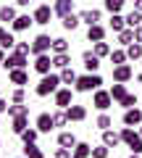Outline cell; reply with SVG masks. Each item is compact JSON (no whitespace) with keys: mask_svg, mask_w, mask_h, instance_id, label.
<instances>
[{"mask_svg":"<svg viewBox=\"0 0 142 158\" xmlns=\"http://www.w3.org/2000/svg\"><path fill=\"white\" fill-rule=\"evenodd\" d=\"M63 82H61V74H45V77L40 79V85L34 87V92H37V98H47V95H55L58 92V87H61Z\"/></svg>","mask_w":142,"mask_h":158,"instance_id":"6da1fadb","label":"cell"},{"mask_svg":"<svg viewBox=\"0 0 142 158\" xmlns=\"http://www.w3.org/2000/svg\"><path fill=\"white\" fill-rule=\"evenodd\" d=\"M121 142H124L132 153L142 156V135H140V129H134V127H124V129H121Z\"/></svg>","mask_w":142,"mask_h":158,"instance_id":"7a4b0ae2","label":"cell"},{"mask_svg":"<svg viewBox=\"0 0 142 158\" xmlns=\"http://www.w3.org/2000/svg\"><path fill=\"white\" fill-rule=\"evenodd\" d=\"M100 85H103V79H100V74H82L79 79H76V85H74V90L76 92H95V90H100Z\"/></svg>","mask_w":142,"mask_h":158,"instance_id":"3957f363","label":"cell"},{"mask_svg":"<svg viewBox=\"0 0 142 158\" xmlns=\"http://www.w3.org/2000/svg\"><path fill=\"white\" fill-rule=\"evenodd\" d=\"M26 63H29V56H21V53H8L6 56V61H3V69L6 71H13V69H26Z\"/></svg>","mask_w":142,"mask_h":158,"instance_id":"277c9868","label":"cell"},{"mask_svg":"<svg viewBox=\"0 0 142 158\" xmlns=\"http://www.w3.org/2000/svg\"><path fill=\"white\" fill-rule=\"evenodd\" d=\"M53 48V37L50 34H37L32 40V56H42V53H50Z\"/></svg>","mask_w":142,"mask_h":158,"instance_id":"5b68a950","label":"cell"},{"mask_svg":"<svg viewBox=\"0 0 142 158\" xmlns=\"http://www.w3.org/2000/svg\"><path fill=\"white\" fill-rule=\"evenodd\" d=\"M74 92H76V90H71V87H58V92L53 95L55 106H58V108H63V111H66L68 106H74Z\"/></svg>","mask_w":142,"mask_h":158,"instance_id":"8992f818","label":"cell"},{"mask_svg":"<svg viewBox=\"0 0 142 158\" xmlns=\"http://www.w3.org/2000/svg\"><path fill=\"white\" fill-rule=\"evenodd\" d=\"M113 103L116 100L111 98V90H95V95H92V106H95L97 111H108Z\"/></svg>","mask_w":142,"mask_h":158,"instance_id":"52a82bcc","label":"cell"},{"mask_svg":"<svg viewBox=\"0 0 142 158\" xmlns=\"http://www.w3.org/2000/svg\"><path fill=\"white\" fill-rule=\"evenodd\" d=\"M34 127L40 129V135H50L53 129H55V121H53V113H40V116L34 118Z\"/></svg>","mask_w":142,"mask_h":158,"instance_id":"ba28073f","label":"cell"},{"mask_svg":"<svg viewBox=\"0 0 142 158\" xmlns=\"http://www.w3.org/2000/svg\"><path fill=\"white\" fill-rule=\"evenodd\" d=\"M50 69H53V56H50V53H42V56H34V71L40 74V77L50 74Z\"/></svg>","mask_w":142,"mask_h":158,"instance_id":"9c48e42d","label":"cell"},{"mask_svg":"<svg viewBox=\"0 0 142 158\" xmlns=\"http://www.w3.org/2000/svg\"><path fill=\"white\" fill-rule=\"evenodd\" d=\"M53 13H55V11H53L50 6H37V8H34V13H32V16H34V24H40V27L50 24Z\"/></svg>","mask_w":142,"mask_h":158,"instance_id":"30bf717a","label":"cell"},{"mask_svg":"<svg viewBox=\"0 0 142 158\" xmlns=\"http://www.w3.org/2000/svg\"><path fill=\"white\" fill-rule=\"evenodd\" d=\"M121 121H124V127H140L142 124V108H137V106L134 108H126Z\"/></svg>","mask_w":142,"mask_h":158,"instance_id":"8fae6325","label":"cell"},{"mask_svg":"<svg viewBox=\"0 0 142 158\" xmlns=\"http://www.w3.org/2000/svg\"><path fill=\"white\" fill-rule=\"evenodd\" d=\"M134 77V71H132L129 63H121V66H113V82H129V79Z\"/></svg>","mask_w":142,"mask_h":158,"instance_id":"7c38bea8","label":"cell"},{"mask_svg":"<svg viewBox=\"0 0 142 158\" xmlns=\"http://www.w3.org/2000/svg\"><path fill=\"white\" fill-rule=\"evenodd\" d=\"M82 61H84V69L90 74H97V69H100V58L95 56V50H84V53H82Z\"/></svg>","mask_w":142,"mask_h":158,"instance_id":"4fadbf2b","label":"cell"},{"mask_svg":"<svg viewBox=\"0 0 142 158\" xmlns=\"http://www.w3.org/2000/svg\"><path fill=\"white\" fill-rule=\"evenodd\" d=\"M8 82H11V85H16V87L29 85V74H26V69H13V71H8Z\"/></svg>","mask_w":142,"mask_h":158,"instance_id":"5bb4252c","label":"cell"},{"mask_svg":"<svg viewBox=\"0 0 142 158\" xmlns=\"http://www.w3.org/2000/svg\"><path fill=\"white\" fill-rule=\"evenodd\" d=\"M32 24H34V16H29V13H18L16 21L11 24V29H13V32H26Z\"/></svg>","mask_w":142,"mask_h":158,"instance_id":"9a60e30c","label":"cell"},{"mask_svg":"<svg viewBox=\"0 0 142 158\" xmlns=\"http://www.w3.org/2000/svg\"><path fill=\"white\" fill-rule=\"evenodd\" d=\"M79 19L87 24V27H92V24H100L103 21V11H97V8H87V11L79 13Z\"/></svg>","mask_w":142,"mask_h":158,"instance_id":"2e32d148","label":"cell"},{"mask_svg":"<svg viewBox=\"0 0 142 158\" xmlns=\"http://www.w3.org/2000/svg\"><path fill=\"white\" fill-rule=\"evenodd\" d=\"M53 11H55V16H68V13H74V0H55L53 3Z\"/></svg>","mask_w":142,"mask_h":158,"instance_id":"e0dca14e","label":"cell"},{"mask_svg":"<svg viewBox=\"0 0 142 158\" xmlns=\"http://www.w3.org/2000/svg\"><path fill=\"white\" fill-rule=\"evenodd\" d=\"M87 40H90V42H103V40H105V27H103V24L87 27Z\"/></svg>","mask_w":142,"mask_h":158,"instance_id":"ac0fdd59","label":"cell"},{"mask_svg":"<svg viewBox=\"0 0 142 158\" xmlns=\"http://www.w3.org/2000/svg\"><path fill=\"white\" fill-rule=\"evenodd\" d=\"M66 116H68V121H84V118H87V108L74 103V106L66 108Z\"/></svg>","mask_w":142,"mask_h":158,"instance_id":"d6986e66","label":"cell"},{"mask_svg":"<svg viewBox=\"0 0 142 158\" xmlns=\"http://www.w3.org/2000/svg\"><path fill=\"white\" fill-rule=\"evenodd\" d=\"M11 129H13V135H21L24 129H29V113L13 116V118H11Z\"/></svg>","mask_w":142,"mask_h":158,"instance_id":"ffe728a7","label":"cell"},{"mask_svg":"<svg viewBox=\"0 0 142 158\" xmlns=\"http://www.w3.org/2000/svg\"><path fill=\"white\" fill-rule=\"evenodd\" d=\"M103 145H108V148H119V145H121V132L105 129V132H103Z\"/></svg>","mask_w":142,"mask_h":158,"instance_id":"44dd1931","label":"cell"},{"mask_svg":"<svg viewBox=\"0 0 142 158\" xmlns=\"http://www.w3.org/2000/svg\"><path fill=\"white\" fill-rule=\"evenodd\" d=\"M92 156V145L90 142H76L74 150H71V158H90Z\"/></svg>","mask_w":142,"mask_h":158,"instance_id":"7402d4cb","label":"cell"},{"mask_svg":"<svg viewBox=\"0 0 142 158\" xmlns=\"http://www.w3.org/2000/svg\"><path fill=\"white\" fill-rule=\"evenodd\" d=\"M76 135L74 132H61V135H58V145L61 148H68V150H74V145H76Z\"/></svg>","mask_w":142,"mask_h":158,"instance_id":"603a6c76","label":"cell"},{"mask_svg":"<svg viewBox=\"0 0 142 158\" xmlns=\"http://www.w3.org/2000/svg\"><path fill=\"white\" fill-rule=\"evenodd\" d=\"M108 27L113 29L116 34H119V32H124V29H126V19L121 16V13H111V19H108Z\"/></svg>","mask_w":142,"mask_h":158,"instance_id":"cb8c5ba5","label":"cell"},{"mask_svg":"<svg viewBox=\"0 0 142 158\" xmlns=\"http://www.w3.org/2000/svg\"><path fill=\"white\" fill-rule=\"evenodd\" d=\"M61 24H63V29H66V32H74V29L82 24V19H79V13H68V16L61 19Z\"/></svg>","mask_w":142,"mask_h":158,"instance_id":"d4e9b609","label":"cell"},{"mask_svg":"<svg viewBox=\"0 0 142 158\" xmlns=\"http://www.w3.org/2000/svg\"><path fill=\"white\" fill-rule=\"evenodd\" d=\"M16 16H18V13H16L13 6H3V8H0V24H13Z\"/></svg>","mask_w":142,"mask_h":158,"instance_id":"484cf974","label":"cell"},{"mask_svg":"<svg viewBox=\"0 0 142 158\" xmlns=\"http://www.w3.org/2000/svg\"><path fill=\"white\" fill-rule=\"evenodd\" d=\"M95 127H97L100 132H105V129H111V127H113V118H111L105 111H100V116L95 118Z\"/></svg>","mask_w":142,"mask_h":158,"instance_id":"4316f807","label":"cell"},{"mask_svg":"<svg viewBox=\"0 0 142 158\" xmlns=\"http://www.w3.org/2000/svg\"><path fill=\"white\" fill-rule=\"evenodd\" d=\"M76 79H79V77H76V71L71 66L61 69V82H63V85H76Z\"/></svg>","mask_w":142,"mask_h":158,"instance_id":"83f0119b","label":"cell"},{"mask_svg":"<svg viewBox=\"0 0 142 158\" xmlns=\"http://www.w3.org/2000/svg\"><path fill=\"white\" fill-rule=\"evenodd\" d=\"M66 66H71V56H68V53L53 56V69H66Z\"/></svg>","mask_w":142,"mask_h":158,"instance_id":"f1b7e54d","label":"cell"},{"mask_svg":"<svg viewBox=\"0 0 142 158\" xmlns=\"http://www.w3.org/2000/svg\"><path fill=\"white\" fill-rule=\"evenodd\" d=\"M126 56H129V61H142V45L140 42L126 45Z\"/></svg>","mask_w":142,"mask_h":158,"instance_id":"f546056e","label":"cell"},{"mask_svg":"<svg viewBox=\"0 0 142 158\" xmlns=\"http://www.w3.org/2000/svg\"><path fill=\"white\" fill-rule=\"evenodd\" d=\"M124 19H126V27H129V29H137V27L142 24V13H140V11H129Z\"/></svg>","mask_w":142,"mask_h":158,"instance_id":"4dcf8cb0","label":"cell"},{"mask_svg":"<svg viewBox=\"0 0 142 158\" xmlns=\"http://www.w3.org/2000/svg\"><path fill=\"white\" fill-rule=\"evenodd\" d=\"M18 137L24 140V145H32V142H37V137H40V129H37V127H34V129H24Z\"/></svg>","mask_w":142,"mask_h":158,"instance_id":"1f68e13d","label":"cell"},{"mask_svg":"<svg viewBox=\"0 0 142 158\" xmlns=\"http://www.w3.org/2000/svg\"><path fill=\"white\" fill-rule=\"evenodd\" d=\"M50 53H53V56H58V53H68V42H66L63 37H55V40H53Z\"/></svg>","mask_w":142,"mask_h":158,"instance_id":"d6a6232c","label":"cell"},{"mask_svg":"<svg viewBox=\"0 0 142 158\" xmlns=\"http://www.w3.org/2000/svg\"><path fill=\"white\" fill-rule=\"evenodd\" d=\"M21 113H29V106L26 103H11V106H8V116H21Z\"/></svg>","mask_w":142,"mask_h":158,"instance_id":"836d02e7","label":"cell"},{"mask_svg":"<svg viewBox=\"0 0 142 158\" xmlns=\"http://www.w3.org/2000/svg\"><path fill=\"white\" fill-rule=\"evenodd\" d=\"M126 92H129V90H126V85H124V82H116V85H113V87H111V98H113V100H116V103H119V100H121V98H124V95H126Z\"/></svg>","mask_w":142,"mask_h":158,"instance_id":"e575fe53","label":"cell"},{"mask_svg":"<svg viewBox=\"0 0 142 158\" xmlns=\"http://www.w3.org/2000/svg\"><path fill=\"white\" fill-rule=\"evenodd\" d=\"M111 63H113V66H121V63H126L129 61V56H126V50H111Z\"/></svg>","mask_w":142,"mask_h":158,"instance_id":"d590c367","label":"cell"},{"mask_svg":"<svg viewBox=\"0 0 142 158\" xmlns=\"http://www.w3.org/2000/svg\"><path fill=\"white\" fill-rule=\"evenodd\" d=\"M92 50H95L97 58H108V56H111V45L105 42V40H103V42H95V48H92Z\"/></svg>","mask_w":142,"mask_h":158,"instance_id":"8d00e7d4","label":"cell"},{"mask_svg":"<svg viewBox=\"0 0 142 158\" xmlns=\"http://www.w3.org/2000/svg\"><path fill=\"white\" fill-rule=\"evenodd\" d=\"M24 156L26 158H45V153L37 148V142H32V145H24Z\"/></svg>","mask_w":142,"mask_h":158,"instance_id":"74e56055","label":"cell"},{"mask_svg":"<svg viewBox=\"0 0 142 158\" xmlns=\"http://www.w3.org/2000/svg\"><path fill=\"white\" fill-rule=\"evenodd\" d=\"M137 103H140V98H137V95H132V92H126V95H124V98L119 100V106H121V108L126 111V108H134Z\"/></svg>","mask_w":142,"mask_h":158,"instance_id":"f35d334b","label":"cell"},{"mask_svg":"<svg viewBox=\"0 0 142 158\" xmlns=\"http://www.w3.org/2000/svg\"><path fill=\"white\" fill-rule=\"evenodd\" d=\"M116 37H119V42H121V45H132V42H134V29H129V27H126L124 32H119Z\"/></svg>","mask_w":142,"mask_h":158,"instance_id":"ab89813d","label":"cell"},{"mask_svg":"<svg viewBox=\"0 0 142 158\" xmlns=\"http://www.w3.org/2000/svg\"><path fill=\"white\" fill-rule=\"evenodd\" d=\"M0 48H3V50H11V48H16V37H13L11 32H6L3 37H0Z\"/></svg>","mask_w":142,"mask_h":158,"instance_id":"60d3db41","label":"cell"},{"mask_svg":"<svg viewBox=\"0 0 142 158\" xmlns=\"http://www.w3.org/2000/svg\"><path fill=\"white\" fill-rule=\"evenodd\" d=\"M103 6H105V11H108V13H121V8H124V0H105Z\"/></svg>","mask_w":142,"mask_h":158,"instance_id":"b9f144b4","label":"cell"},{"mask_svg":"<svg viewBox=\"0 0 142 158\" xmlns=\"http://www.w3.org/2000/svg\"><path fill=\"white\" fill-rule=\"evenodd\" d=\"M53 121H55V127H66V124H71V121H68V116H66V111H63V108H58V111L53 113Z\"/></svg>","mask_w":142,"mask_h":158,"instance_id":"7bdbcfd3","label":"cell"},{"mask_svg":"<svg viewBox=\"0 0 142 158\" xmlns=\"http://www.w3.org/2000/svg\"><path fill=\"white\" fill-rule=\"evenodd\" d=\"M111 156V148L108 145H97V148H92V158H108Z\"/></svg>","mask_w":142,"mask_h":158,"instance_id":"ee69618b","label":"cell"},{"mask_svg":"<svg viewBox=\"0 0 142 158\" xmlns=\"http://www.w3.org/2000/svg\"><path fill=\"white\" fill-rule=\"evenodd\" d=\"M11 103H26V92H24V87H16V90L11 92Z\"/></svg>","mask_w":142,"mask_h":158,"instance_id":"f6af8a7d","label":"cell"},{"mask_svg":"<svg viewBox=\"0 0 142 158\" xmlns=\"http://www.w3.org/2000/svg\"><path fill=\"white\" fill-rule=\"evenodd\" d=\"M16 53H21V56H32V42H16V48H13Z\"/></svg>","mask_w":142,"mask_h":158,"instance_id":"bcb514c9","label":"cell"},{"mask_svg":"<svg viewBox=\"0 0 142 158\" xmlns=\"http://www.w3.org/2000/svg\"><path fill=\"white\" fill-rule=\"evenodd\" d=\"M53 158H71V150H68V148H61V145H58V150L53 153Z\"/></svg>","mask_w":142,"mask_h":158,"instance_id":"7dc6e473","label":"cell"},{"mask_svg":"<svg viewBox=\"0 0 142 158\" xmlns=\"http://www.w3.org/2000/svg\"><path fill=\"white\" fill-rule=\"evenodd\" d=\"M134 42H140V45H142V24L134 29Z\"/></svg>","mask_w":142,"mask_h":158,"instance_id":"c3c4849f","label":"cell"},{"mask_svg":"<svg viewBox=\"0 0 142 158\" xmlns=\"http://www.w3.org/2000/svg\"><path fill=\"white\" fill-rule=\"evenodd\" d=\"M0 113H8V100L6 98H0Z\"/></svg>","mask_w":142,"mask_h":158,"instance_id":"681fc988","label":"cell"},{"mask_svg":"<svg viewBox=\"0 0 142 158\" xmlns=\"http://www.w3.org/2000/svg\"><path fill=\"white\" fill-rule=\"evenodd\" d=\"M134 11H140V13H142V0H134Z\"/></svg>","mask_w":142,"mask_h":158,"instance_id":"f907efd6","label":"cell"},{"mask_svg":"<svg viewBox=\"0 0 142 158\" xmlns=\"http://www.w3.org/2000/svg\"><path fill=\"white\" fill-rule=\"evenodd\" d=\"M16 6H21V8H26V6H29V0H16Z\"/></svg>","mask_w":142,"mask_h":158,"instance_id":"816d5d0a","label":"cell"},{"mask_svg":"<svg viewBox=\"0 0 142 158\" xmlns=\"http://www.w3.org/2000/svg\"><path fill=\"white\" fill-rule=\"evenodd\" d=\"M3 61H6V50L0 48V66H3Z\"/></svg>","mask_w":142,"mask_h":158,"instance_id":"f5cc1de1","label":"cell"},{"mask_svg":"<svg viewBox=\"0 0 142 158\" xmlns=\"http://www.w3.org/2000/svg\"><path fill=\"white\" fill-rule=\"evenodd\" d=\"M3 34H6V29H3V24H0V37H3Z\"/></svg>","mask_w":142,"mask_h":158,"instance_id":"db71d44e","label":"cell"},{"mask_svg":"<svg viewBox=\"0 0 142 158\" xmlns=\"http://www.w3.org/2000/svg\"><path fill=\"white\" fill-rule=\"evenodd\" d=\"M137 82H140V85H142V74H137Z\"/></svg>","mask_w":142,"mask_h":158,"instance_id":"11a10c76","label":"cell"},{"mask_svg":"<svg viewBox=\"0 0 142 158\" xmlns=\"http://www.w3.org/2000/svg\"><path fill=\"white\" fill-rule=\"evenodd\" d=\"M129 158H140V156H137V153H132V156H129Z\"/></svg>","mask_w":142,"mask_h":158,"instance_id":"9f6ffc18","label":"cell"},{"mask_svg":"<svg viewBox=\"0 0 142 158\" xmlns=\"http://www.w3.org/2000/svg\"><path fill=\"white\" fill-rule=\"evenodd\" d=\"M140 135H142V124H140Z\"/></svg>","mask_w":142,"mask_h":158,"instance_id":"6f0895ef","label":"cell"},{"mask_svg":"<svg viewBox=\"0 0 142 158\" xmlns=\"http://www.w3.org/2000/svg\"><path fill=\"white\" fill-rule=\"evenodd\" d=\"M140 103H142V98H140Z\"/></svg>","mask_w":142,"mask_h":158,"instance_id":"680465c9","label":"cell"},{"mask_svg":"<svg viewBox=\"0 0 142 158\" xmlns=\"http://www.w3.org/2000/svg\"><path fill=\"white\" fill-rule=\"evenodd\" d=\"M21 158H26V156H21Z\"/></svg>","mask_w":142,"mask_h":158,"instance_id":"91938a15","label":"cell"},{"mask_svg":"<svg viewBox=\"0 0 142 158\" xmlns=\"http://www.w3.org/2000/svg\"><path fill=\"white\" fill-rule=\"evenodd\" d=\"M124 3H126V0H124Z\"/></svg>","mask_w":142,"mask_h":158,"instance_id":"94428289","label":"cell"}]
</instances>
